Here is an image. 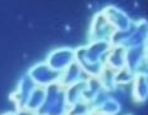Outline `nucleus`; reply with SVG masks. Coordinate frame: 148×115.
I'll return each instance as SVG.
<instances>
[{
    "instance_id": "obj_15",
    "label": "nucleus",
    "mask_w": 148,
    "mask_h": 115,
    "mask_svg": "<svg viewBox=\"0 0 148 115\" xmlns=\"http://www.w3.org/2000/svg\"><path fill=\"white\" fill-rule=\"evenodd\" d=\"M87 79L65 89V95H66V99H68L69 104L80 101V100L84 101V93H86V88H87Z\"/></svg>"
},
{
    "instance_id": "obj_1",
    "label": "nucleus",
    "mask_w": 148,
    "mask_h": 115,
    "mask_svg": "<svg viewBox=\"0 0 148 115\" xmlns=\"http://www.w3.org/2000/svg\"><path fill=\"white\" fill-rule=\"evenodd\" d=\"M112 44L108 42H88V44L79 46L75 51V63L78 64L87 78H98L106 68V58Z\"/></svg>"
},
{
    "instance_id": "obj_13",
    "label": "nucleus",
    "mask_w": 148,
    "mask_h": 115,
    "mask_svg": "<svg viewBox=\"0 0 148 115\" xmlns=\"http://www.w3.org/2000/svg\"><path fill=\"white\" fill-rule=\"evenodd\" d=\"M45 96H47V89L35 86L34 90L32 91V94L29 95L27 103H25V105H24L23 111L30 114V115H36L38 111L40 110V108L43 106ZM23 111H21V113H23Z\"/></svg>"
},
{
    "instance_id": "obj_20",
    "label": "nucleus",
    "mask_w": 148,
    "mask_h": 115,
    "mask_svg": "<svg viewBox=\"0 0 148 115\" xmlns=\"http://www.w3.org/2000/svg\"><path fill=\"white\" fill-rule=\"evenodd\" d=\"M125 115H134V114H125Z\"/></svg>"
},
{
    "instance_id": "obj_11",
    "label": "nucleus",
    "mask_w": 148,
    "mask_h": 115,
    "mask_svg": "<svg viewBox=\"0 0 148 115\" xmlns=\"http://www.w3.org/2000/svg\"><path fill=\"white\" fill-rule=\"evenodd\" d=\"M146 64V51L144 46H136L125 49V68L133 73H138L144 70Z\"/></svg>"
},
{
    "instance_id": "obj_12",
    "label": "nucleus",
    "mask_w": 148,
    "mask_h": 115,
    "mask_svg": "<svg viewBox=\"0 0 148 115\" xmlns=\"http://www.w3.org/2000/svg\"><path fill=\"white\" fill-rule=\"evenodd\" d=\"M86 79H87V75L84 74L82 68H80L77 63H73L69 68H66L64 71L60 73V78H59L58 84L64 89H66V88L78 84Z\"/></svg>"
},
{
    "instance_id": "obj_17",
    "label": "nucleus",
    "mask_w": 148,
    "mask_h": 115,
    "mask_svg": "<svg viewBox=\"0 0 148 115\" xmlns=\"http://www.w3.org/2000/svg\"><path fill=\"white\" fill-rule=\"evenodd\" d=\"M134 78V73L131 71L128 68H123L114 73V79H116V85L121 88H125L127 85H131Z\"/></svg>"
},
{
    "instance_id": "obj_9",
    "label": "nucleus",
    "mask_w": 148,
    "mask_h": 115,
    "mask_svg": "<svg viewBox=\"0 0 148 115\" xmlns=\"http://www.w3.org/2000/svg\"><path fill=\"white\" fill-rule=\"evenodd\" d=\"M35 86L36 85L33 83L32 79L27 75V74L19 80L16 89L13 91V94L10 95V99H12L14 101V104H15L18 113H21V111H23L25 103H27L29 95L32 94V91L34 90Z\"/></svg>"
},
{
    "instance_id": "obj_3",
    "label": "nucleus",
    "mask_w": 148,
    "mask_h": 115,
    "mask_svg": "<svg viewBox=\"0 0 148 115\" xmlns=\"http://www.w3.org/2000/svg\"><path fill=\"white\" fill-rule=\"evenodd\" d=\"M69 103L65 95V89L59 84L47 88V96L43 106L36 115H66Z\"/></svg>"
},
{
    "instance_id": "obj_5",
    "label": "nucleus",
    "mask_w": 148,
    "mask_h": 115,
    "mask_svg": "<svg viewBox=\"0 0 148 115\" xmlns=\"http://www.w3.org/2000/svg\"><path fill=\"white\" fill-rule=\"evenodd\" d=\"M90 106L93 114L98 115H118L122 110V103L106 89L92 100Z\"/></svg>"
},
{
    "instance_id": "obj_16",
    "label": "nucleus",
    "mask_w": 148,
    "mask_h": 115,
    "mask_svg": "<svg viewBox=\"0 0 148 115\" xmlns=\"http://www.w3.org/2000/svg\"><path fill=\"white\" fill-rule=\"evenodd\" d=\"M97 79L99 80V83L103 86V89H106L107 91H112L113 89L117 88L116 85V79H114V71L108 68H104L102 70V73L98 75Z\"/></svg>"
},
{
    "instance_id": "obj_21",
    "label": "nucleus",
    "mask_w": 148,
    "mask_h": 115,
    "mask_svg": "<svg viewBox=\"0 0 148 115\" xmlns=\"http://www.w3.org/2000/svg\"><path fill=\"white\" fill-rule=\"evenodd\" d=\"M93 115H98V114H93Z\"/></svg>"
},
{
    "instance_id": "obj_4",
    "label": "nucleus",
    "mask_w": 148,
    "mask_h": 115,
    "mask_svg": "<svg viewBox=\"0 0 148 115\" xmlns=\"http://www.w3.org/2000/svg\"><path fill=\"white\" fill-rule=\"evenodd\" d=\"M27 75L30 78L32 81L36 86L40 88H49L51 85H55L59 83V78H60V73L55 71L47 64L45 61L36 63L28 70Z\"/></svg>"
},
{
    "instance_id": "obj_7",
    "label": "nucleus",
    "mask_w": 148,
    "mask_h": 115,
    "mask_svg": "<svg viewBox=\"0 0 148 115\" xmlns=\"http://www.w3.org/2000/svg\"><path fill=\"white\" fill-rule=\"evenodd\" d=\"M114 29L110 27L103 14L99 12L93 16L88 33V42H108L114 35Z\"/></svg>"
},
{
    "instance_id": "obj_14",
    "label": "nucleus",
    "mask_w": 148,
    "mask_h": 115,
    "mask_svg": "<svg viewBox=\"0 0 148 115\" xmlns=\"http://www.w3.org/2000/svg\"><path fill=\"white\" fill-rule=\"evenodd\" d=\"M106 68L114 73L125 68V49L121 46H112L106 58Z\"/></svg>"
},
{
    "instance_id": "obj_6",
    "label": "nucleus",
    "mask_w": 148,
    "mask_h": 115,
    "mask_svg": "<svg viewBox=\"0 0 148 115\" xmlns=\"http://www.w3.org/2000/svg\"><path fill=\"white\" fill-rule=\"evenodd\" d=\"M45 63L55 71L63 73L73 63H75V51L73 48L68 46L57 48L48 54Z\"/></svg>"
},
{
    "instance_id": "obj_10",
    "label": "nucleus",
    "mask_w": 148,
    "mask_h": 115,
    "mask_svg": "<svg viewBox=\"0 0 148 115\" xmlns=\"http://www.w3.org/2000/svg\"><path fill=\"white\" fill-rule=\"evenodd\" d=\"M131 86L133 100L139 104L146 103L148 100V73L146 70L134 74Z\"/></svg>"
},
{
    "instance_id": "obj_19",
    "label": "nucleus",
    "mask_w": 148,
    "mask_h": 115,
    "mask_svg": "<svg viewBox=\"0 0 148 115\" xmlns=\"http://www.w3.org/2000/svg\"><path fill=\"white\" fill-rule=\"evenodd\" d=\"M1 115H18V113H15V111H6V113L1 114Z\"/></svg>"
},
{
    "instance_id": "obj_8",
    "label": "nucleus",
    "mask_w": 148,
    "mask_h": 115,
    "mask_svg": "<svg viewBox=\"0 0 148 115\" xmlns=\"http://www.w3.org/2000/svg\"><path fill=\"white\" fill-rule=\"evenodd\" d=\"M103 16L107 19L109 25L114 29V31H124L131 28L133 24L132 18L124 12L123 9L118 8L116 5H108L101 12Z\"/></svg>"
},
{
    "instance_id": "obj_2",
    "label": "nucleus",
    "mask_w": 148,
    "mask_h": 115,
    "mask_svg": "<svg viewBox=\"0 0 148 115\" xmlns=\"http://www.w3.org/2000/svg\"><path fill=\"white\" fill-rule=\"evenodd\" d=\"M148 36V21L144 19L133 20L131 28L124 31H117L110 39L112 46H121L123 49L143 46Z\"/></svg>"
},
{
    "instance_id": "obj_18",
    "label": "nucleus",
    "mask_w": 148,
    "mask_h": 115,
    "mask_svg": "<svg viewBox=\"0 0 148 115\" xmlns=\"http://www.w3.org/2000/svg\"><path fill=\"white\" fill-rule=\"evenodd\" d=\"M144 70L148 73V51H146V64H144Z\"/></svg>"
}]
</instances>
